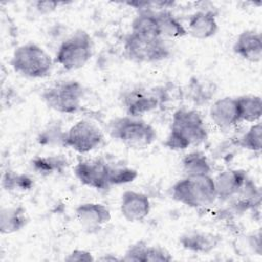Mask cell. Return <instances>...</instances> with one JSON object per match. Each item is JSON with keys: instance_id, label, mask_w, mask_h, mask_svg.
Instances as JSON below:
<instances>
[{"instance_id": "484cf974", "label": "cell", "mask_w": 262, "mask_h": 262, "mask_svg": "<svg viewBox=\"0 0 262 262\" xmlns=\"http://www.w3.org/2000/svg\"><path fill=\"white\" fill-rule=\"evenodd\" d=\"M138 173L135 169L127 168V167H111L110 168V175H108V182L110 185H120L132 182L136 179Z\"/></svg>"}, {"instance_id": "d4e9b609", "label": "cell", "mask_w": 262, "mask_h": 262, "mask_svg": "<svg viewBox=\"0 0 262 262\" xmlns=\"http://www.w3.org/2000/svg\"><path fill=\"white\" fill-rule=\"evenodd\" d=\"M262 126L260 122L252 125L249 130L241 137L238 144L248 150L260 151L262 148Z\"/></svg>"}, {"instance_id": "83f0119b", "label": "cell", "mask_w": 262, "mask_h": 262, "mask_svg": "<svg viewBox=\"0 0 262 262\" xmlns=\"http://www.w3.org/2000/svg\"><path fill=\"white\" fill-rule=\"evenodd\" d=\"M147 244L143 241H138L132 244L125 252L124 257L121 260L124 261H134V262H144V253Z\"/></svg>"}, {"instance_id": "5bb4252c", "label": "cell", "mask_w": 262, "mask_h": 262, "mask_svg": "<svg viewBox=\"0 0 262 262\" xmlns=\"http://www.w3.org/2000/svg\"><path fill=\"white\" fill-rule=\"evenodd\" d=\"M232 48L236 55L250 62L256 63L262 59V39L258 32L252 30L242 32Z\"/></svg>"}, {"instance_id": "4316f807", "label": "cell", "mask_w": 262, "mask_h": 262, "mask_svg": "<svg viewBox=\"0 0 262 262\" xmlns=\"http://www.w3.org/2000/svg\"><path fill=\"white\" fill-rule=\"evenodd\" d=\"M173 258L171 254L160 246H148L144 253V262H169Z\"/></svg>"}, {"instance_id": "7a4b0ae2", "label": "cell", "mask_w": 262, "mask_h": 262, "mask_svg": "<svg viewBox=\"0 0 262 262\" xmlns=\"http://www.w3.org/2000/svg\"><path fill=\"white\" fill-rule=\"evenodd\" d=\"M51 56L38 44L26 43L18 46L10 59V66L17 74L27 78H44L52 70Z\"/></svg>"}, {"instance_id": "8992f818", "label": "cell", "mask_w": 262, "mask_h": 262, "mask_svg": "<svg viewBox=\"0 0 262 262\" xmlns=\"http://www.w3.org/2000/svg\"><path fill=\"white\" fill-rule=\"evenodd\" d=\"M126 56L135 62H157L169 57L164 38H144L129 33L124 40Z\"/></svg>"}, {"instance_id": "6da1fadb", "label": "cell", "mask_w": 262, "mask_h": 262, "mask_svg": "<svg viewBox=\"0 0 262 262\" xmlns=\"http://www.w3.org/2000/svg\"><path fill=\"white\" fill-rule=\"evenodd\" d=\"M172 198L191 208H202L214 203L216 190L214 178L210 175L186 176L172 186Z\"/></svg>"}, {"instance_id": "44dd1931", "label": "cell", "mask_w": 262, "mask_h": 262, "mask_svg": "<svg viewBox=\"0 0 262 262\" xmlns=\"http://www.w3.org/2000/svg\"><path fill=\"white\" fill-rule=\"evenodd\" d=\"M239 121L259 122L262 115V99L259 95H243L236 97Z\"/></svg>"}, {"instance_id": "3957f363", "label": "cell", "mask_w": 262, "mask_h": 262, "mask_svg": "<svg viewBox=\"0 0 262 262\" xmlns=\"http://www.w3.org/2000/svg\"><path fill=\"white\" fill-rule=\"evenodd\" d=\"M92 54L93 43L90 35L83 30H78L60 44L54 61L67 71H75L83 68Z\"/></svg>"}, {"instance_id": "d6986e66", "label": "cell", "mask_w": 262, "mask_h": 262, "mask_svg": "<svg viewBox=\"0 0 262 262\" xmlns=\"http://www.w3.org/2000/svg\"><path fill=\"white\" fill-rule=\"evenodd\" d=\"M130 33L144 38H162L156 18V12L150 9H140L131 23Z\"/></svg>"}, {"instance_id": "277c9868", "label": "cell", "mask_w": 262, "mask_h": 262, "mask_svg": "<svg viewBox=\"0 0 262 262\" xmlns=\"http://www.w3.org/2000/svg\"><path fill=\"white\" fill-rule=\"evenodd\" d=\"M111 135L132 148H144L157 138L156 129L143 120L124 117L111 123Z\"/></svg>"}, {"instance_id": "ffe728a7", "label": "cell", "mask_w": 262, "mask_h": 262, "mask_svg": "<svg viewBox=\"0 0 262 262\" xmlns=\"http://www.w3.org/2000/svg\"><path fill=\"white\" fill-rule=\"evenodd\" d=\"M156 18L162 38L166 37L171 39H177L182 38L188 34L186 29L178 20V18L167 9L157 11Z\"/></svg>"}, {"instance_id": "2e32d148", "label": "cell", "mask_w": 262, "mask_h": 262, "mask_svg": "<svg viewBox=\"0 0 262 262\" xmlns=\"http://www.w3.org/2000/svg\"><path fill=\"white\" fill-rule=\"evenodd\" d=\"M210 118L220 128H229L238 123L236 98L225 96L214 101L210 107Z\"/></svg>"}, {"instance_id": "30bf717a", "label": "cell", "mask_w": 262, "mask_h": 262, "mask_svg": "<svg viewBox=\"0 0 262 262\" xmlns=\"http://www.w3.org/2000/svg\"><path fill=\"white\" fill-rule=\"evenodd\" d=\"M111 166L101 160L82 161L74 167L76 178L84 185L95 189L108 188Z\"/></svg>"}, {"instance_id": "8fae6325", "label": "cell", "mask_w": 262, "mask_h": 262, "mask_svg": "<svg viewBox=\"0 0 262 262\" xmlns=\"http://www.w3.org/2000/svg\"><path fill=\"white\" fill-rule=\"evenodd\" d=\"M120 211L129 222L143 221L150 212V201L145 193L126 190L121 198Z\"/></svg>"}, {"instance_id": "7c38bea8", "label": "cell", "mask_w": 262, "mask_h": 262, "mask_svg": "<svg viewBox=\"0 0 262 262\" xmlns=\"http://www.w3.org/2000/svg\"><path fill=\"white\" fill-rule=\"evenodd\" d=\"M248 178L246 171L241 169H226L220 172L214 178L216 198L221 201L234 198Z\"/></svg>"}, {"instance_id": "4fadbf2b", "label": "cell", "mask_w": 262, "mask_h": 262, "mask_svg": "<svg viewBox=\"0 0 262 262\" xmlns=\"http://www.w3.org/2000/svg\"><path fill=\"white\" fill-rule=\"evenodd\" d=\"M75 216L79 223L87 229H98L111 221L110 209L101 204L88 202L80 204L75 209Z\"/></svg>"}, {"instance_id": "7402d4cb", "label": "cell", "mask_w": 262, "mask_h": 262, "mask_svg": "<svg viewBox=\"0 0 262 262\" xmlns=\"http://www.w3.org/2000/svg\"><path fill=\"white\" fill-rule=\"evenodd\" d=\"M182 169L186 176L210 175L211 166L207 157L201 151H191L182 159Z\"/></svg>"}, {"instance_id": "f1b7e54d", "label": "cell", "mask_w": 262, "mask_h": 262, "mask_svg": "<svg viewBox=\"0 0 262 262\" xmlns=\"http://www.w3.org/2000/svg\"><path fill=\"white\" fill-rule=\"evenodd\" d=\"M164 145L172 150H184L190 146V143L180 133L170 130L166 140L164 141Z\"/></svg>"}, {"instance_id": "ac0fdd59", "label": "cell", "mask_w": 262, "mask_h": 262, "mask_svg": "<svg viewBox=\"0 0 262 262\" xmlns=\"http://www.w3.org/2000/svg\"><path fill=\"white\" fill-rule=\"evenodd\" d=\"M29 217L23 206L2 208L0 213V232L11 234L27 226Z\"/></svg>"}, {"instance_id": "9a60e30c", "label": "cell", "mask_w": 262, "mask_h": 262, "mask_svg": "<svg viewBox=\"0 0 262 262\" xmlns=\"http://www.w3.org/2000/svg\"><path fill=\"white\" fill-rule=\"evenodd\" d=\"M220 242V235L208 231H188L179 237V244L183 249L196 254L211 253Z\"/></svg>"}, {"instance_id": "4dcf8cb0", "label": "cell", "mask_w": 262, "mask_h": 262, "mask_svg": "<svg viewBox=\"0 0 262 262\" xmlns=\"http://www.w3.org/2000/svg\"><path fill=\"white\" fill-rule=\"evenodd\" d=\"M58 5L56 1H38L35 3V8L41 14H47L54 11Z\"/></svg>"}, {"instance_id": "cb8c5ba5", "label": "cell", "mask_w": 262, "mask_h": 262, "mask_svg": "<svg viewBox=\"0 0 262 262\" xmlns=\"http://www.w3.org/2000/svg\"><path fill=\"white\" fill-rule=\"evenodd\" d=\"M33 185L34 182L28 175L18 174L11 170H7L2 175V186L8 191L29 190Z\"/></svg>"}, {"instance_id": "1f68e13d", "label": "cell", "mask_w": 262, "mask_h": 262, "mask_svg": "<svg viewBox=\"0 0 262 262\" xmlns=\"http://www.w3.org/2000/svg\"><path fill=\"white\" fill-rule=\"evenodd\" d=\"M100 260H106V261H108V260H112V261H114V260H120L119 258H116V257H111V256H105V257H102V258H100Z\"/></svg>"}, {"instance_id": "ba28073f", "label": "cell", "mask_w": 262, "mask_h": 262, "mask_svg": "<svg viewBox=\"0 0 262 262\" xmlns=\"http://www.w3.org/2000/svg\"><path fill=\"white\" fill-rule=\"evenodd\" d=\"M171 130L180 133L190 145L200 144L208 137V131L202 115L195 110L179 108L172 116Z\"/></svg>"}, {"instance_id": "603a6c76", "label": "cell", "mask_w": 262, "mask_h": 262, "mask_svg": "<svg viewBox=\"0 0 262 262\" xmlns=\"http://www.w3.org/2000/svg\"><path fill=\"white\" fill-rule=\"evenodd\" d=\"M66 166L67 160L60 156L37 157L32 161L33 170L43 176L61 172Z\"/></svg>"}, {"instance_id": "f546056e", "label": "cell", "mask_w": 262, "mask_h": 262, "mask_svg": "<svg viewBox=\"0 0 262 262\" xmlns=\"http://www.w3.org/2000/svg\"><path fill=\"white\" fill-rule=\"evenodd\" d=\"M68 262H90L94 261V257L91 252L83 249H74L66 258Z\"/></svg>"}, {"instance_id": "52a82bcc", "label": "cell", "mask_w": 262, "mask_h": 262, "mask_svg": "<svg viewBox=\"0 0 262 262\" xmlns=\"http://www.w3.org/2000/svg\"><path fill=\"white\" fill-rule=\"evenodd\" d=\"M102 140L103 134L94 123L80 120L64 132L63 145L79 154H87L97 148Z\"/></svg>"}, {"instance_id": "9c48e42d", "label": "cell", "mask_w": 262, "mask_h": 262, "mask_svg": "<svg viewBox=\"0 0 262 262\" xmlns=\"http://www.w3.org/2000/svg\"><path fill=\"white\" fill-rule=\"evenodd\" d=\"M163 97L162 91L135 88L127 91L123 103L129 117L139 118L158 107Z\"/></svg>"}, {"instance_id": "5b68a950", "label": "cell", "mask_w": 262, "mask_h": 262, "mask_svg": "<svg viewBox=\"0 0 262 262\" xmlns=\"http://www.w3.org/2000/svg\"><path fill=\"white\" fill-rule=\"evenodd\" d=\"M84 88L78 81L57 82L45 88L41 94L46 105L61 114H75L81 107Z\"/></svg>"}, {"instance_id": "e0dca14e", "label": "cell", "mask_w": 262, "mask_h": 262, "mask_svg": "<svg viewBox=\"0 0 262 262\" xmlns=\"http://www.w3.org/2000/svg\"><path fill=\"white\" fill-rule=\"evenodd\" d=\"M218 30V24L214 12L206 11H196L190 15L188 19V31L193 38L205 40L211 38L216 34Z\"/></svg>"}]
</instances>
